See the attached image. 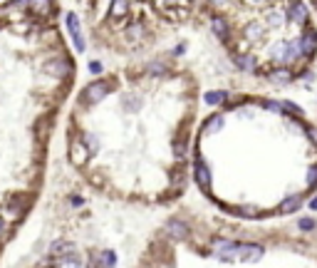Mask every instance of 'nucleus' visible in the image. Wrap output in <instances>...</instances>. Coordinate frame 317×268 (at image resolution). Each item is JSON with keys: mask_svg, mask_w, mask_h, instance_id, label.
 I'll list each match as a JSON object with an SVG mask.
<instances>
[{"mask_svg": "<svg viewBox=\"0 0 317 268\" xmlns=\"http://www.w3.org/2000/svg\"><path fill=\"white\" fill-rule=\"evenodd\" d=\"M300 204H303V196H290V199H285L283 204H280V214H293V211H298L300 209Z\"/></svg>", "mask_w": 317, "mask_h": 268, "instance_id": "14", "label": "nucleus"}, {"mask_svg": "<svg viewBox=\"0 0 317 268\" xmlns=\"http://www.w3.org/2000/svg\"><path fill=\"white\" fill-rule=\"evenodd\" d=\"M283 109H285V112H293L295 117H300V114H303V109H300L298 104H293V102H283Z\"/></svg>", "mask_w": 317, "mask_h": 268, "instance_id": "28", "label": "nucleus"}, {"mask_svg": "<svg viewBox=\"0 0 317 268\" xmlns=\"http://www.w3.org/2000/svg\"><path fill=\"white\" fill-rule=\"evenodd\" d=\"M263 107L265 109H270V112H278V114H283L285 109H283V102H273V99H265L263 102Z\"/></svg>", "mask_w": 317, "mask_h": 268, "instance_id": "26", "label": "nucleus"}, {"mask_svg": "<svg viewBox=\"0 0 317 268\" xmlns=\"http://www.w3.org/2000/svg\"><path fill=\"white\" fill-rule=\"evenodd\" d=\"M50 254H52V256H62V259H64V256L74 254V246H72V244H67V241H55V244H52V249H50Z\"/></svg>", "mask_w": 317, "mask_h": 268, "instance_id": "12", "label": "nucleus"}, {"mask_svg": "<svg viewBox=\"0 0 317 268\" xmlns=\"http://www.w3.org/2000/svg\"><path fill=\"white\" fill-rule=\"evenodd\" d=\"M236 65H238L241 70H246V72H253V70L258 67V62H255L253 55H236Z\"/></svg>", "mask_w": 317, "mask_h": 268, "instance_id": "13", "label": "nucleus"}, {"mask_svg": "<svg viewBox=\"0 0 317 268\" xmlns=\"http://www.w3.org/2000/svg\"><path fill=\"white\" fill-rule=\"evenodd\" d=\"M213 251L221 261H238V251H241V244L236 241H226V239H216L213 241Z\"/></svg>", "mask_w": 317, "mask_h": 268, "instance_id": "2", "label": "nucleus"}, {"mask_svg": "<svg viewBox=\"0 0 317 268\" xmlns=\"http://www.w3.org/2000/svg\"><path fill=\"white\" fill-rule=\"evenodd\" d=\"M310 137H313V142L317 144V129H310Z\"/></svg>", "mask_w": 317, "mask_h": 268, "instance_id": "34", "label": "nucleus"}, {"mask_svg": "<svg viewBox=\"0 0 317 268\" xmlns=\"http://www.w3.org/2000/svg\"><path fill=\"white\" fill-rule=\"evenodd\" d=\"M221 127H223V114H213V117L206 122L203 132H206V134H213V132H218Z\"/></svg>", "mask_w": 317, "mask_h": 268, "instance_id": "19", "label": "nucleus"}, {"mask_svg": "<svg viewBox=\"0 0 317 268\" xmlns=\"http://www.w3.org/2000/svg\"><path fill=\"white\" fill-rule=\"evenodd\" d=\"M211 27H213V32H216L218 37H228V22H226L223 17L216 15V17L211 20Z\"/></svg>", "mask_w": 317, "mask_h": 268, "instance_id": "16", "label": "nucleus"}, {"mask_svg": "<svg viewBox=\"0 0 317 268\" xmlns=\"http://www.w3.org/2000/svg\"><path fill=\"white\" fill-rule=\"evenodd\" d=\"M310 209H313V211H317V196L313 199V201H310Z\"/></svg>", "mask_w": 317, "mask_h": 268, "instance_id": "33", "label": "nucleus"}, {"mask_svg": "<svg viewBox=\"0 0 317 268\" xmlns=\"http://www.w3.org/2000/svg\"><path fill=\"white\" fill-rule=\"evenodd\" d=\"M0 234H2V221H0Z\"/></svg>", "mask_w": 317, "mask_h": 268, "instance_id": "36", "label": "nucleus"}, {"mask_svg": "<svg viewBox=\"0 0 317 268\" xmlns=\"http://www.w3.org/2000/svg\"><path fill=\"white\" fill-rule=\"evenodd\" d=\"M270 57H273L278 65H288V62H293L295 57H303V55H300V42H298V40L275 42V45L270 47Z\"/></svg>", "mask_w": 317, "mask_h": 268, "instance_id": "1", "label": "nucleus"}, {"mask_svg": "<svg viewBox=\"0 0 317 268\" xmlns=\"http://www.w3.org/2000/svg\"><path fill=\"white\" fill-rule=\"evenodd\" d=\"M193 177H196V184H198L203 191H208V189H211V169H208L203 162H196Z\"/></svg>", "mask_w": 317, "mask_h": 268, "instance_id": "8", "label": "nucleus"}, {"mask_svg": "<svg viewBox=\"0 0 317 268\" xmlns=\"http://www.w3.org/2000/svg\"><path fill=\"white\" fill-rule=\"evenodd\" d=\"M176 152L184 154V152H186V144H184V142H176Z\"/></svg>", "mask_w": 317, "mask_h": 268, "instance_id": "32", "label": "nucleus"}, {"mask_svg": "<svg viewBox=\"0 0 317 268\" xmlns=\"http://www.w3.org/2000/svg\"><path fill=\"white\" fill-rule=\"evenodd\" d=\"M25 206H27V199H25V196H12L10 204H7V214H10V216H17Z\"/></svg>", "mask_w": 317, "mask_h": 268, "instance_id": "15", "label": "nucleus"}, {"mask_svg": "<svg viewBox=\"0 0 317 268\" xmlns=\"http://www.w3.org/2000/svg\"><path fill=\"white\" fill-rule=\"evenodd\" d=\"M57 268H82V261H79V256H77V254H69V256L60 259V266H57Z\"/></svg>", "mask_w": 317, "mask_h": 268, "instance_id": "23", "label": "nucleus"}, {"mask_svg": "<svg viewBox=\"0 0 317 268\" xmlns=\"http://www.w3.org/2000/svg\"><path fill=\"white\" fill-rule=\"evenodd\" d=\"M317 186V167H313L308 172V189H315Z\"/></svg>", "mask_w": 317, "mask_h": 268, "instance_id": "27", "label": "nucleus"}, {"mask_svg": "<svg viewBox=\"0 0 317 268\" xmlns=\"http://www.w3.org/2000/svg\"><path fill=\"white\" fill-rule=\"evenodd\" d=\"M166 234H171L174 239H186L189 236V224L181 221V219H171L166 224Z\"/></svg>", "mask_w": 317, "mask_h": 268, "instance_id": "9", "label": "nucleus"}, {"mask_svg": "<svg viewBox=\"0 0 317 268\" xmlns=\"http://www.w3.org/2000/svg\"><path fill=\"white\" fill-rule=\"evenodd\" d=\"M298 42H300V55H303V57H313V52L317 50V32L310 30V32L300 35Z\"/></svg>", "mask_w": 317, "mask_h": 268, "instance_id": "6", "label": "nucleus"}, {"mask_svg": "<svg viewBox=\"0 0 317 268\" xmlns=\"http://www.w3.org/2000/svg\"><path fill=\"white\" fill-rule=\"evenodd\" d=\"M263 32H265V27H263L260 22H251V25L246 27V37H251V40H260Z\"/></svg>", "mask_w": 317, "mask_h": 268, "instance_id": "21", "label": "nucleus"}, {"mask_svg": "<svg viewBox=\"0 0 317 268\" xmlns=\"http://www.w3.org/2000/svg\"><path fill=\"white\" fill-rule=\"evenodd\" d=\"M265 254V249L260 244H241V251H238V261H248V264H255L260 261Z\"/></svg>", "mask_w": 317, "mask_h": 268, "instance_id": "3", "label": "nucleus"}, {"mask_svg": "<svg viewBox=\"0 0 317 268\" xmlns=\"http://www.w3.org/2000/svg\"><path fill=\"white\" fill-rule=\"evenodd\" d=\"M268 80H270L273 85H288V82H293V72H290L288 67H278V70H273V72L268 75Z\"/></svg>", "mask_w": 317, "mask_h": 268, "instance_id": "10", "label": "nucleus"}, {"mask_svg": "<svg viewBox=\"0 0 317 268\" xmlns=\"http://www.w3.org/2000/svg\"><path fill=\"white\" fill-rule=\"evenodd\" d=\"M72 159H74V164H84V162H87V149H84V144H79V142L72 144Z\"/></svg>", "mask_w": 317, "mask_h": 268, "instance_id": "20", "label": "nucleus"}, {"mask_svg": "<svg viewBox=\"0 0 317 268\" xmlns=\"http://www.w3.org/2000/svg\"><path fill=\"white\" fill-rule=\"evenodd\" d=\"M213 5H223V2H228V0H211Z\"/></svg>", "mask_w": 317, "mask_h": 268, "instance_id": "35", "label": "nucleus"}, {"mask_svg": "<svg viewBox=\"0 0 317 268\" xmlns=\"http://www.w3.org/2000/svg\"><path fill=\"white\" fill-rule=\"evenodd\" d=\"M290 20L298 22V25H305V22H308V7H305L303 2H293V7H290Z\"/></svg>", "mask_w": 317, "mask_h": 268, "instance_id": "11", "label": "nucleus"}, {"mask_svg": "<svg viewBox=\"0 0 317 268\" xmlns=\"http://www.w3.org/2000/svg\"><path fill=\"white\" fill-rule=\"evenodd\" d=\"M253 2H263V0H253Z\"/></svg>", "mask_w": 317, "mask_h": 268, "instance_id": "37", "label": "nucleus"}, {"mask_svg": "<svg viewBox=\"0 0 317 268\" xmlns=\"http://www.w3.org/2000/svg\"><path fill=\"white\" fill-rule=\"evenodd\" d=\"M166 67L161 65V62H154V65H149V72H164Z\"/></svg>", "mask_w": 317, "mask_h": 268, "instance_id": "30", "label": "nucleus"}, {"mask_svg": "<svg viewBox=\"0 0 317 268\" xmlns=\"http://www.w3.org/2000/svg\"><path fill=\"white\" fill-rule=\"evenodd\" d=\"M67 27H69V32H72L74 47L82 52V50H84V37H82V25H79V17H77L74 12H69V15H67Z\"/></svg>", "mask_w": 317, "mask_h": 268, "instance_id": "5", "label": "nucleus"}, {"mask_svg": "<svg viewBox=\"0 0 317 268\" xmlns=\"http://www.w3.org/2000/svg\"><path fill=\"white\" fill-rule=\"evenodd\" d=\"M203 99H206V104H221V102L228 99V92H223V89H213V92H208Z\"/></svg>", "mask_w": 317, "mask_h": 268, "instance_id": "18", "label": "nucleus"}, {"mask_svg": "<svg viewBox=\"0 0 317 268\" xmlns=\"http://www.w3.org/2000/svg\"><path fill=\"white\" fill-rule=\"evenodd\" d=\"M127 7H129V0H114V2H112V15L119 17V15L127 12Z\"/></svg>", "mask_w": 317, "mask_h": 268, "instance_id": "24", "label": "nucleus"}, {"mask_svg": "<svg viewBox=\"0 0 317 268\" xmlns=\"http://www.w3.org/2000/svg\"><path fill=\"white\" fill-rule=\"evenodd\" d=\"M298 226H300V231H315L317 221H315V219H300V221H298Z\"/></svg>", "mask_w": 317, "mask_h": 268, "instance_id": "25", "label": "nucleus"}, {"mask_svg": "<svg viewBox=\"0 0 317 268\" xmlns=\"http://www.w3.org/2000/svg\"><path fill=\"white\" fill-rule=\"evenodd\" d=\"M27 5H30L32 12H40V15H45V12L52 10V2L50 0H27Z\"/></svg>", "mask_w": 317, "mask_h": 268, "instance_id": "17", "label": "nucleus"}, {"mask_svg": "<svg viewBox=\"0 0 317 268\" xmlns=\"http://www.w3.org/2000/svg\"><path fill=\"white\" fill-rule=\"evenodd\" d=\"M268 25H270V27H283V25H285V15H283L280 10H270V12H268Z\"/></svg>", "mask_w": 317, "mask_h": 268, "instance_id": "22", "label": "nucleus"}, {"mask_svg": "<svg viewBox=\"0 0 317 268\" xmlns=\"http://www.w3.org/2000/svg\"><path fill=\"white\" fill-rule=\"evenodd\" d=\"M89 70H92L94 75H97V72H102V62H92V65H89Z\"/></svg>", "mask_w": 317, "mask_h": 268, "instance_id": "31", "label": "nucleus"}, {"mask_svg": "<svg viewBox=\"0 0 317 268\" xmlns=\"http://www.w3.org/2000/svg\"><path fill=\"white\" fill-rule=\"evenodd\" d=\"M45 72L52 75V77H64V75H72V65L67 60H62V57H55V60H50L45 65Z\"/></svg>", "mask_w": 317, "mask_h": 268, "instance_id": "4", "label": "nucleus"}, {"mask_svg": "<svg viewBox=\"0 0 317 268\" xmlns=\"http://www.w3.org/2000/svg\"><path fill=\"white\" fill-rule=\"evenodd\" d=\"M99 259H102V264H104L107 268H112V266H114V254H112V251H104V254H102Z\"/></svg>", "mask_w": 317, "mask_h": 268, "instance_id": "29", "label": "nucleus"}, {"mask_svg": "<svg viewBox=\"0 0 317 268\" xmlns=\"http://www.w3.org/2000/svg\"><path fill=\"white\" fill-rule=\"evenodd\" d=\"M107 92H109V85L107 82H94V85H89L84 89V99L87 102H99V99L107 97Z\"/></svg>", "mask_w": 317, "mask_h": 268, "instance_id": "7", "label": "nucleus"}]
</instances>
